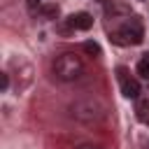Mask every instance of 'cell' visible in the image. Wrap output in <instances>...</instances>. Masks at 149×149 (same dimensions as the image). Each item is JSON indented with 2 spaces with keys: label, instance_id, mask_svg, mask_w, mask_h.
Segmentation results:
<instances>
[{
  "label": "cell",
  "instance_id": "3957f363",
  "mask_svg": "<svg viewBox=\"0 0 149 149\" xmlns=\"http://www.w3.org/2000/svg\"><path fill=\"white\" fill-rule=\"evenodd\" d=\"M142 37H144V30H142V23H140L137 16H133L121 28H116V30L109 33V40L114 44H119V47H135V44L142 42Z\"/></svg>",
  "mask_w": 149,
  "mask_h": 149
},
{
  "label": "cell",
  "instance_id": "52a82bcc",
  "mask_svg": "<svg viewBox=\"0 0 149 149\" xmlns=\"http://www.w3.org/2000/svg\"><path fill=\"white\" fill-rule=\"evenodd\" d=\"M107 14H109V16H126V14H130V7L123 5V2H119V0H109Z\"/></svg>",
  "mask_w": 149,
  "mask_h": 149
},
{
  "label": "cell",
  "instance_id": "277c9868",
  "mask_svg": "<svg viewBox=\"0 0 149 149\" xmlns=\"http://www.w3.org/2000/svg\"><path fill=\"white\" fill-rule=\"evenodd\" d=\"M116 74H119V81H121V93H123V98L137 100V98H140V81L133 79V77L126 72V68H119Z\"/></svg>",
  "mask_w": 149,
  "mask_h": 149
},
{
  "label": "cell",
  "instance_id": "30bf717a",
  "mask_svg": "<svg viewBox=\"0 0 149 149\" xmlns=\"http://www.w3.org/2000/svg\"><path fill=\"white\" fill-rule=\"evenodd\" d=\"M81 49H84L86 54H91V56H100V44H98V42H84Z\"/></svg>",
  "mask_w": 149,
  "mask_h": 149
},
{
  "label": "cell",
  "instance_id": "4fadbf2b",
  "mask_svg": "<svg viewBox=\"0 0 149 149\" xmlns=\"http://www.w3.org/2000/svg\"><path fill=\"white\" fill-rule=\"evenodd\" d=\"M77 149H100V147H98V144H79Z\"/></svg>",
  "mask_w": 149,
  "mask_h": 149
},
{
  "label": "cell",
  "instance_id": "ba28073f",
  "mask_svg": "<svg viewBox=\"0 0 149 149\" xmlns=\"http://www.w3.org/2000/svg\"><path fill=\"white\" fill-rule=\"evenodd\" d=\"M40 14H42V16H47V19H56V16H58V5L47 2V5H42V7H40Z\"/></svg>",
  "mask_w": 149,
  "mask_h": 149
},
{
  "label": "cell",
  "instance_id": "6da1fadb",
  "mask_svg": "<svg viewBox=\"0 0 149 149\" xmlns=\"http://www.w3.org/2000/svg\"><path fill=\"white\" fill-rule=\"evenodd\" d=\"M109 114V107L102 98L98 95H84L70 102V116L77 119L79 123H100Z\"/></svg>",
  "mask_w": 149,
  "mask_h": 149
},
{
  "label": "cell",
  "instance_id": "7c38bea8",
  "mask_svg": "<svg viewBox=\"0 0 149 149\" xmlns=\"http://www.w3.org/2000/svg\"><path fill=\"white\" fill-rule=\"evenodd\" d=\"M40 7H42V5H40V0H28V9H30V12H35V9L40 12Z\"/></svg>",
  "mask_w": 149,
  "mask_h": 149
},
{
  "label": "cell",
  "instance_id": "8fae6325",
  "mask_svg": "<svg viewBox=\"0 0 149 149\" xmlns=\"http://www.w3.org/2000/svg\"><path fill=\"white\" fill-rule=\"evenodd\" d=\"M0 88H2V91L9 88V72H2V74H0Z\"/></svg>",
  "mask_w": 149,
  "mask_h": 149
},
{
  "label": "cell",
  "instance_id": "7a4b0ae2",
  "mask_svg": "<svg viewBox=\"0 0 149 149\" xmlns=\"http://www.w3.org/2000/svg\"><path fill=\"white\" fill-rule=\"evenodd\" d=\"M51 70H54L56 79H61V81H74V79H79V77L84 74V61H81L77 54L65 51V54L56 56Z\"/></svg>",
  "mask_w": 149,
  "mask_h": 149
},
{
  "label": "cell",
  "instance_id": "8992f818",
  "mask_svg": "<svg viewBox=\"0 0 149 149\" xmlns=\"http://www.w3.org/2000/svg\"><path fill=\"white\" fill-rule=\"evenodd\" d=\"M135 114L142 123L149 121V98H137L135 100Z\"/></svg>",
  "mask_w": 149,
  "mask_h": 149
},
{
  "label": "cell",
  "instance_id": "9c48e42d",
  "mask_svg": "<svg viewBox=\"0 0 149 149\" xmlns=\"http://www.w3.org/2000/svg\"><path fill=\"white\" fill-rule=\"evenodd\" d=\"M137 74H140L142 79H149V54H144V56L140 58V63H137Z\"/></svg>",
  "mask_w": 149,
  "mask_h": 149
},
{
  "label": "cell",
  "instance_id": "5b68a950",
  "mask_svg": "<svg viewBox=\"0 0 149 149\" xmlns=\"http://www.w3.org/2000/svg\"><path fill=\"white\" fill-rule=\"evenodd\" d=\"M91 26H93V16L86 14V12L72 14V16L68 19V28H72V30H88Z\"/></svg>",
  "mask_w": 149,
  "mask_h": 149
}]
</instances>
